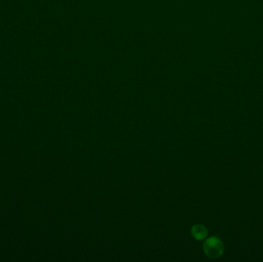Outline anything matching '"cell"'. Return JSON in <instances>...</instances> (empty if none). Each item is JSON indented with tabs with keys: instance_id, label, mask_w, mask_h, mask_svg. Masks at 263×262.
<instances>
[{
	"instance_id": "cell-1",
	"label": "cell",
	"mask_w": 263,
	"mask_h": 262,
	"mask_svg": "<svg viewBox=\"0 0 263 262\" xmlns=\"http://www.w3.org/2000/svg\"><path fill=\"white\" fill-rule=\"evenodd\" d=\"M205 254L212 258L220 257L223 252V245L222 241L216 237H211L207 239L203 245Z\"/></svg>"
},
{
	"instance_id": "cell-2",
	"label": "cell",
	"mask_w": 263,
	"mask_h": 262,
	"mask_svg": "<svg viewBox=\"0 0 263 262\" xmlns=\"http://www.w3.org/2000/svg\"><path fill=\"white\" fill-rule=\"evenodd\" d=\"M192 235L197 240H202L207 236V230L203 225H195L192 228Z\"/></svg>"
}]
</instances>
